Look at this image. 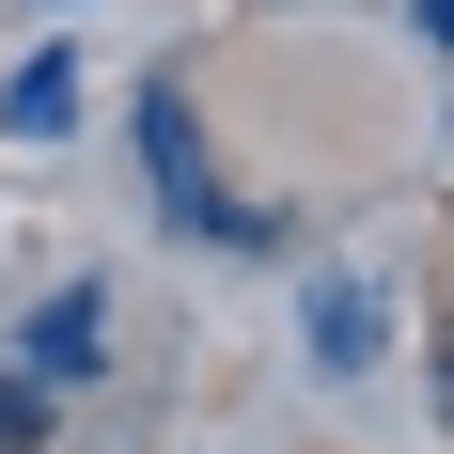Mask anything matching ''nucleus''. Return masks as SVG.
Masks as SVG:
<instances>
[{"label":"nucleus","mask_w":454,"mask_h":454,"mask_svg":"<svg viewBox=\"0 0 454 454\" xmlns=\"http://www.w3.org/2000/svg\"><path fill=\"white\" fill-rule=\"evenodd\" d=\"M141 173H157V204H173L188 235H220V251H267V204H235V188L204 173V126H188V94H173V79L141 94Z\"/></svg>","instance_id":"1"},{"label":"nucleus","mask_w":454,"mask_h":454,"mask_svg":"<svg viewBox=\"0 0 454 454\" xmlns=\"http://www.w3.org/2000/svg\"><path fill=\"white\" fill-rule=\"evenodd\" d=\"M16 361H32V392H79V376L110 361V298H94V282H63V298L32 314V345H16Z\"/></svg>","instance_id":"2"},{"label":"nucleus","mask_w":454,"mask_h":454,"mask_svg":"<svg viewBox=\"0 0 454 454\" xmlns=\"http://www.w3.org/2000/svg\"><path fill=\"white\" fill-rule=\"evenodd\" d=\"M376 345H392V298H376V282H314V361L345 376V361H376Z\"/></svg>","instance_id":"3"},{"label":"nucleus","mask_w":454,"mask_h":454,"mask_svg":"<svg viewBox=\"0 0 454 454\" xmlns=\"http://www.w3.org/2000/svg\"><path fill=\"white\" fill-rule=\"evenodd\" d=\"M0 126H16V141L79 126V79H63V63H16V94H0Z\"/></svg>","instance_id":"4"},{"label":"nucleus","mask_w":454,"mask_h":454,"mask_svg":"<svg viewBox=\"0 0 454 454\" xmlns=\"http://www.w3.org/2000/svg\"><path fill=\"white\" fill-rule=\"evenodd\" d=\"M16 439H47V392H32V376H0V454H16Z\"/></svg>","instance_id":"5"}]
</instances>
